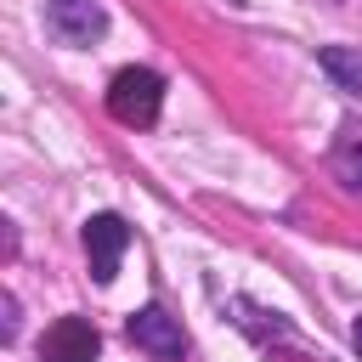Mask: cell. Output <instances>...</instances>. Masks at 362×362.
I'll use <instances>...</instances> for the list:
<instances>
[{
	"instance_id": "cell-1",
	"label": "cell",
	"mask_w": 362,
	"mask_h": 362,
	"mask_svg": "<svg viewBox=\"0 0 362 362\" xmlns=\"http://www.w3.org/2000/svg\"><path fill=\"white\" fill-rule=\"evenodd\" d=\"M158 107H164V79H158L153 68H119V74L107 79V113H113L119 124L147 130V124L158 119Z\"/></svg>"
},
{
	"instance_id": "cell-2",
	"label": "cell",
	"mask_w": 362,
	"mask_h": 362,
	"mask_svg": "<svg viewBox=\"0 0 362 362\" xmlns=\"http://www.w3.org/2000/svg\"><path fill=\"white\" fill-rule=\"evenodd\" d=\"M124 334H130L147 356H158V362H175V356L187 351V334H181V322H175L164 305H141V311H130Z\"/></svg>"
},
{
	"instance_id": "cell-3",
	"label": "cell",
	"mask_w": 362,
	"mask_h": 362,
	"mask_svg": "<svg viewBox=\"0 0 362 362\" xmlns=\"http://www.w3.org/2000/svg\"><path fill=\"white\" fill-rule=\"evenodd\" d=\"M130 243V226L119 215H90L85 221V255H90V277L96 283H113L119 277V255Z\"/></svg>"
},
{
	"instance_id": "cell-4",
	"label": "cell",
	"mask_w": 362,
	"mask_h": 362,
	"mask_svg": "<svg viewBox=\"0 0 362 362\" xmlns=\"http://www.w3.org/2000/svg\"><path fill=\"white\" fill-rule=\"evenodd\" d=\"M96 351H102V334H96L90 317H57L45 328V339H40L45 362H90Z\"/></svg>"
},
{
	"instance_id": "cell-5",
	"label": "cell",
	"mask_w": 362,
	"mask_h": 362,
	"mask_svg": "<svg viewBox=\"0 0 362 362\" xmlns=\"http://www.w3.org/2000/svg\"><path fill=\"white\" fill-rule=\"evenodd\" d=\"M51 28L68 45H96L107 34V11L102 0H51Z\"/></svg>"
},
{
	"instance_id": "cell-6",
	"label": "cell",
	"mask_w": 362,
	"mask_h": 362,
	"mask_svg": "<svg viewBox=\"0 0 362 362\" xmlns=\"http://www.w3.org/2000/svg\"><path fill=\"white\" fill-rule=\"evenodd\" d=\"M317 62H322V74H328L345 96H362V51H351V45H322Z\"/></svg>"
},
{
	"instance_id": "cell-7",
	"label": "cell",
	"mask_w": 362,
	"mask_h": 362,
	"mask_svg": "<svg viewBox=\"0 0 362 362\" xmlns=\"http://www.w3.org/2000/svg\"><path fill=\"white\" fill-rule=\"evenodd\" d=\"M334 170H339V181L351 192H362V130H345V141L334 153Z\"/></svg>"
},
{
	"instance_id": "cell-8",
	"label": "cell",
	"mask_w": 362,
	"mask_h": 362,
	"mask_svg": "<svg viewBox=\"0 0 362 362\" xmlns=\"http://www.w3.org/2000/svg\"><path fill=\"white\" fill-rule=\"evenodd\" d=\"M351 345H356V356H362V317L351 322Z\"/></svg>"
}]
</instances>
